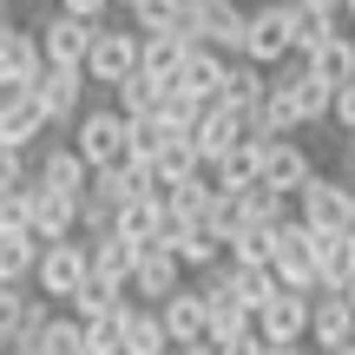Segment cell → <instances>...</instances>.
<instances>
[{"mask_svg": "<svg viewBox=\"0 0 355 355\" xmlns=\"http://www.w3.org/2000/svg\"><path fill=\"white\" fill-rule=\"evenodd\" d=\"M270 112H277L283 139H296V132L329 125V119H336V92L322 86L303 60H290V66H277V73H270Z\"/></svg>", "mask_w": 355, "mask_h": 355, "instance_id": "1", "label": "cell"}, {"mask_svg": "<svg viewBox=\"0 0 355 355\" xmlns=\"http://www.w3.org/2000/svg\"><path fill=\"white\" fill-rule=\"evenodd\" d=\"M243 60L263 66V73L296 60V0H263V7H250V26H243Z\"/></svg>", "mask_w": 355, "mask_h": 355, "instance_id": "2", "label": "cell"}, {"mask_svg": "<svg viewBox=\"0 0 355 355\" xmlns=\"http://www.w3.org/2000/svg\"><path fill=\"white\" fill-rule=\"evenodd\" d=\"M73 145L79 158H86V171L99 178V171H112V165H125V145H132V125L119 119V105H86V119L73 125Z\"/></svg>", "mask_w": 355, "mask_h": 355, "instance_id": "3", "label": "cell"}, {"mask_svg": "<svg viewBox=\"0 0 355 355\" xmlns=\"http://www.w3.org/2000/svg\"><path fill=\"white\" fill-rule=\"evenodd\" d=\"M243 26H250V7L243 0H191V46L243 60Z\"/></svg>", "mask_w": 355, "mask_h": 355, "instance_id": "4", "label": "cell"}, {"mask_svg": "<svg viewBox=\"0 0 355 355\" xmlns=\"http://www.w3.org/2000/svg\"><path fill=\"white\" fill-rule=\"evenodd\" d=\"M86 277H92V243L86 237L46 243V257H40V270H33V290L46 296V303H73V296L86 290Z\"/></svg>", "mask_w": 355, "mask_h": 355, "instance_id": "5", "label": "cell"}, {"mask_svg": "<svg viewBox=\"0 0 355 355\" xmlns=\"http://www.w3.org/2000/svg\"><path fill=\"white\" fill-rule=\"evenodd\" d=\"M296 224H303V230H316V237L355 230V224H349V178H329V171H316L303 191H296Z\"/></svg>", "mask_w": 355, "mask_h": 355, "instance_id": "6", "label": "cell"}, {"mask_svg": "<svg viewBox=\"0 0 355 355\" xmlns=\"http://www.w3.org/2000/svg\"><path fill=\"white\" fill-rule=\"evenodd\" d=\"M139 53H145V40L132 33V26H99V40H92V53H86V86H125L132 73H139Z\"/></svg>", "mask_w": 355, "mask_h": 355, "instance_id": "7", "label": "cell"}, {"mask_svg": "<svg viewBox=\"0 0 355 355\" xmlns=\"http://www.w3.org/2000/svg\"><path fill=\"white\" fill-rule=\"evenodd\" d=\"M270 270H277L283 290H296V296H322V283H316V230L283 224V230H277V257H270Z\"/></svg>", "mask_w": 355, "mask_h": 355, "instance_id": "8", "label": "cell"}, {"mask_svg": "<svg viewBox=\"0 0 355 355\" xmlns=\"http://www.w3.org/2000/svg\"><path fill=\"white\" fill-rule=\"evenodd\" d=\"M309 309H316V296L277 290L263 309H257V336H263L270 349H303L309 343Z\"/></svg>", "mask_w": 355, "mask_h": 355, "instance_id": "9", "label": "cell"}, {"mask_svg": "<svg viewBox=\"0 0 355 355\" xmlns=\"http://www.w3.org/2000/svg\"><path fill=\"white\" fill-rule=\"evenodd\" d=\"M40 79H46L40 33L33 26H13V33L0 40V99H7V92H40Z\"/></svg>", "mask_w": 355, "mask_h": 355, "instance_id": "10", "label": "cell"}, {"mask_svg": "<svg viewBox=\"0 0 355 355\" xmlns=\"http://www.w3.org/2000/svg\"><path fill=\"white\" fill-rule=\"evenodd\" d=\"M33 33H40V53H46V66L86 73V53H92V40H99V26L73 20V13H53V20H40Z\"/></svg>", "mask_w": 355, "mask_h": 355, "instance_id": "11", "label": "cell"}, {"mask_svg": "<svg viewBox=\"0 0 355 355\" xmlns=\"http://www.w3.org/2000/svg\"><path fill=\"white\" fill-rule=\"evenodd\" d=\"M184 283H191V277H184V263H178L165 243H158V250H145V257H139V277L125 283V296H132V303H145V309H165L171 296L184 290Z\"/></svg>", "mask_w": 355, "mask_h": 355, "instance_id": "12", "label": "cell"}, {"mask_svg": "<svg viewBox=\"0 0 355 355\" xmlns=\"http://www.w3.org/2000/svg\"><path fill=\"white\" fill-rule=\"evenodd\" d=\"M316 178V152H309L303 139H277V145H263V178L257 184H270V191H283V198L296 204V191Z\"/></svg>", "mask_w": 355, "mask_h": 355, "instance_id": "13", "label": "cell"}, {"mask_svg": "<svg viewBox=\"0 0 355 355\" xmlns=\"http://www.w3.org/2000/svg\"><path fill=\"white\" fill-rule=\"evenodd\" d=\"M33 184H40V191H53V198L86 204L92 171H86V158H79L73 145H46V152H40V165H33Z\"/></svg>", "mask_w": 355, "mask_h": 355, "instance_id": "14", "label": "cell"}, {"mask_svg": "<svg viewBox=\"0 0 355 355\" xmlns=\"http://www.w3.org/2000/svg\"><path fill=\"white\" fill-rule=\"evenodd\" d=\"M40 112H46V125H66L73 132L79 119H86V73H66V66H46V79H40Z\"/></svg>", "mask_w": 355, "mask_h": 355, "instance_id": "15", "label": "cell"}, {"mask_svg": "<svg viewBox=\"0 0 355 355\" xmlns=\"http://www.w3.org/2000/svg\"><path fill=\"white\" fill-rule=\"evenodd\" d=\"M46 112H40V99L33 92H7V99H0V152H33V139H46Z\"/></svg>", "mask_w": 355, "mask_h": 355, "instance_id": "16", "label": "cell"}, {"mask_svg": "<svg viewBox=\"0 0 355 355\" xmlns=\"http://www.w3.org/2000/svg\"><path fill=\"white\" fill-rule=\"evenodd\" d=\"M158 322H165L171 349H198V343H211V309H204L198 283H184V290H178L171 303L158 309Z\"/></svg>", "mask_w": 355, "mask_h": 355, "instance_id": "17", "label": "cell"}, {"mask_svg": "<svg viewBox=\"0 0 355 355\" xmlns=\"http://www.w3.org/2000/svg\"><path fill=\"white\" fill-rule=\"evenodd\" d=\"M309 349H316V355L355 349V309H349V296H316V309H309Z\"/></svg>", "mask_w": 355, "mask_h": 355, "instance_id": "18", "label": "cell"}, {"mask_svg": "<svg viewBox=\"0 0 355 355\" xmlns=\"http://www.w3.org/2000/svg\"><path fill=\"white\" fill-rule=\"evenodd\" d=\"M230 66H237V60H224V53H211V46H191V60H184V73H178L171 92H184V99H198V105H217V99H224Z\"/></svg>", "mask_w": 355, "mask_h": 355, "instance_id": "19", "label": "cell"}, {"mask_svg": "<svg viewBox=\"0 0 355 355\" xmlns=\"http://www.w3.org/2000/svg\"><path fill=\"white\" fill-rule=\"evenodd\" d=\"M191 145H198L204 165H217V158H230L243 145V112H230V105H204L198 132H191Z\"/></svg>", "mask_w": 355, "mask_h": 355, "instance_id": "20", "label": "cell"}, {"mask_svg": "<svg viewBox=\"0 0 355 355\" xmlns=\"http://www.w3.org/2000/svg\"><path fill=\"white\" fill-rule=\"evenodd\" d=\"M119 237L125 243H139V250H158L165 243V198L158 191H145V198H132V204H119Z\"/></svg>", "mask_w": 355, "mask_h": 355, "instance_id": "21", "label": "cell"}, {"mask_svg": "<svg viewBox=\"0 0 355 355\" xmlns=\"http://www.w3.org/2000/svg\"><path fill=\"white\" fill-rule=\"evenodd\" d=\"M26 198H33V237L40 243H73L79 237V204L73 198H53L40 184H26Z\"/></svg>", "mask_w": 355, "mask_h": 355, "instance_id": "22", "label": "cell"}, {"mask_svg": "<svg viewBox=\"0 0 355 355\" xmlns=\"http://www.w3.org/2000/svg\"><path fill=\"white\" fill-rule=\"evenodd\" d=\"M316 283H322V296H343L355 283V230L316 237Z\"/></svg>", "mask_w": 355, "mask_h": 355, "instance_id": "23", "label": "cell"}, {"mask_svg": "<svg viewBox=\"0 0 355 355\" xmlns=\"http://www.w3.org/2000/svg\"><path fill=\"white\" fill-rule=\"evenodd\" d=\"M303 66H309V73H316V79H322L329 92H343L349 79H355V33H349V26H336V33L322 40V46L309 53Z\"/></svg>", "mask_w": 355, "mask_h": 355, "instance_id": "24", "label": "cell"}, {"mask_svg": "<svg viewBox=\"0 0 355 355\" xmlns=\"http://www.w3.org/2000/svg\"><path fill=\"white\" fill-rule=\"evenodd\" d=\"M132 33H139V40L184 33L191 40V0H139V7H132Z\"/></svg>", "mask_w": 355, "mask_h": 355, "instance_id": "25", "label": "cell"}, {"mask_svg": "<svg viewBox=\"0 0 355 355\" xmlns=\"http://www.w3.org/2000/svg\"><path fill=\"white\" fill-rule=\"evenodd\" d=\"M119 329H125V355H171V336H165V322H158V309L125 303L119 309Z\"/></svg>", "mask_w": 355, "mask_h": 355, "instance_id": "26", "label": "cell"}, {"mask_svg": "<svg viewBox=\"0 0 355 355\" xmlns=\"http://www.w3.org/2000/svg\"><path fill=\"white\" fill-rule=\"evenodd\" d=\"M86 243H92V277L119 283V290L139 277V257H145V250H139V243H125L119 230H112V237H86Z\"/></svg>", "mask_w": 355, "mask_h": 355, "instance_id": "27", "label": "cell"}, {"mask_svg": "<svg viewBox=\"0 0 355 355\" xmlns=\"http://www.w3.org/2000/svg\"><path fill=\"white\" fill-rule=\"evenodd\" d=\"M191 178H204L198 145H191V139H171V145H165V158L152 165V191H158V198H171V191H184Z\"/></svg>", "mask_w": 355, "mask_h": 355, "instance_id": "28", "label": "cell"}, {"mask_svg": "<svg viewBox=\"0 0 355 355\" xmlns=\"http://www.w3.org/2000/svg\"><path fill=\"white\" fill-rule=\"evenodd\" d=\"M184 60H191V40H184V33H165V40H145V53H139V73L152 79V86H178Z\"/></svg>", "mask_w": 355, "mask_h": 355, "instance_id": "29", "label": "cell"}, {"mask_svg": "<svg viewBox=\"0 0 355 355\" xmlns=\"http://www.w3.org/2000/svg\"><path fill=\"white\" fill-rule=\"evenodd\" d=\"M204 171H211V184H217V191L243 198V191H250L257 178H263V152H257V145H237L230 158H217V165H204Z\"/></svg>", "mask_w": 355, "mask_h": 355, "instance_id": "30", "label": "cell"}, {"mask_svg": "<svg viewBox=\"0 0 355 355\" xmlns=\"http://www.w3.org/2000/svg\"><path fill=\"white\" fill-rule=\"evenodd\" d=\"M145 191H152V171H145V165H132V158L92 178V198H105L112 211H119V204H132V198H145Z\"/></svg>", "mask_w": 355, "mask_h": 355, "instance_id": "31", "label": "cell"}, {"mask_svg": "<svg viewBox=\"0 0 355 355\" xmlns=\"http://www.w3.org/2000/svg\"><path fill=\"white\" fill-rule=\"evenodd\" d=\"M263 99H270V73H263V66H250V60H237V66H230V79H224V99H217V105L250 112V105H263Z\"/></svg>", "mask_w": 355, "mask_h": 355, "instance_id": "32", "label": "cell"}, {"mask_svg": "<svg viewBox=\"0 0 355 355\" xmlns=\"http://www.w3.org/2000/svg\"><path fill=\"white\" fill-rule=\"evenodd\" d=\"M40 257H46V243H40V237H0V283L26 290L33 270H40Z\"/></svg>", "mask_w": 355, "mask_h": 355, "instance_id": "33", "label": "cell"}, {"mask_svg": "<svg viewBox=\"0 0 355 355\" xmlns=\"http://www.w3.org/2000/svg\"><path fill=\"white\" fill-rule=\"evenodd\" d=\"M132 296L119 290V283H105V277H86V290L73 296V322H99V316H119Z\"/></svg>", "mask_w": 355, "mask_h": 355, "instance_id": "34", "label": "cell"}, {"mask_svg": "<svg viewBox=\"0 0 355 355\" xmlns=\"http://www.w3.org/2000/svg\"><path fill=\"white\" fill-rule=\"evenodd\" d=\"M243 211H250L257 230H283V224H296V204L283 198V191H270V184H250V191H243Z\"/></svg>", "mask_w": 355, "mask_h": 355, "instance_id": "35", "label": "cell"}, {"mask_svg": "<svg viewBox=\"0 0 355 355\" xmlns=\"http://www.w3.org/2000/svg\"><path fill=\"white\" fill-rule=\"evenodd\" d=\"M158 92H165V86H152L145 73H132L125 86L112 92V105H119V119H125V125H139V119H158Z\"/></svg>", "mask_w": 355, "mask_h": 355, "instance_id": "36", "label": "cell"}, {"mask_svg": "<svg viewBox=\"0 0 355 355\" xmlns=\"http://www.w3.org/2000/svg\"><path fill=\"white\" fill-rule=\"evenodd\" d=\"M204 230H211L217 243H237L243 230H250V211H243V198H230V191H217V204H211V217H204Z\"/></svg>", "mask_w": 355, "mask_h": 355, "instance_id": "37", "label": "cell"}, {"mask_svg": "<svg viewBox=\"0 0 355 355\" xmlns=\"http://www.w3.org/2000/svg\"><path fill=\"white\" fill-rule=\"evenodd\" d=\"M171 257H178V263H184V277H191V270H198V277H211V270H217V263H224V257H230V250H224V243H217V237H211V230H191V237H184V243H178V250H171Z\"/></svg>", "mask_w": 355, "mask_h": 355, "instance_id": "38", "label": "cell"}, {"mask_svg": "<svg viewBox=\"0 0 355 355\" xmlns=\"http://www.w3.org/2000/svg\"><path fill=\"white\" fill-rule=\"evenodd\" d=\"M171 139H178L171 125H158V119H139V125H132V145H125V158H132V165H145V171H152L158 158H165V145H171Z\"/></svg>", "mask_w": 355, "mask_h": 355, "instance_id": "39", "label": "cell"}, {"mask_svg": "<svg viewBox=\"0 0 355 355\" xmlns=\"http://www.w3.org/2000/svg\"><path fill=\"white\" fill-rule=\"evenodd\" d=\"M224 270H230V283H237V296H243V309H250V316H257V309H263L270 296L283 290V283H277V270H243V263H230V257H224Z\"/></svg>", "mask_w": 355, "mask_h": 355, "instance_id": "40", "label": "cell"}, {"mask_svg": "<svg viewBox=\"0 0 355 355\" xmlns=\"http://www.w3.org/2000/svg\"><path fill=\"white\" fill-rule=\"evenodd\" d=\"M336 26H343V20H329V13H316V7H303V0H296V60H309V53H316Z\"/></svg>", "mask_w": 355, "mask_h": 355, "instance_id": "41", "label": "cell"}, {"mask_svg": "<svg viewBox=\"0 0 355 355\" xmlns=\"http://www.w3.org/2000/svg\"><path fill=\"white\" fill-rule=\"evenodd\" d=\"M270 257H277V230H243L237 243H230V263H243V270H270Z\"/></svg>", "mask_w": 355, "mask_h": 355, "instance_id": "42", "label": "cell"}, {"mask_svg": "<svg viewBox=\"0 0 355 355\" xmlns=\"http://www.w3.org/2000/svg\"><path fill=\"white\" fill-rule=\"evenodd\" d=\"M26 184H33V165L20 152H0V198H20Z\"/></svg>", "mask_w": 355, "mask_h": 355, "instance_id": "43", "label": "cell"}, {"mask_svg": "<svg viewBox=\"0 0 355 355\" xmlns=\"http://www.w3.org/2000/svg\"><path fill=\"white\" fill-rule=\"evenodd\" d=\"M60 13H73V20H86V26H105L112 0H60Z\"/></svg>", "mask_w": 355, "mask_h": 355, "instance_id": "44", "label": "cell"}, {"mask_svg": "<svg viewBox=\"0 0 355 355\" xmlns=\"http://www.w3.org/2000/svg\"><path fill=\"white\" fill-rule=\"evenodd\" d=\"M329 125L343 132V139H355V79H349L343 92H336V119H329Z\"/></svg>", "mask_w": 355, "mask_h": 355, "instance_id": "45", "label": "cell"}, {"mask_svg": "<svg viewBox=\"0 0 355 355\" xmlns=\"http://www.w3.org/2000/svg\"><path fill=\"white\" fill-rule=\"evenodd\" d=\"M270 343H263V336H243V343H224V349H217V355H263Z\"/></svg>", "mask_w": 355, "mask_h": 355, "instance_id": "46", "label": "cell"}, {"mask_svg": "<svg viewBox=\"0 0 355 355\" xmlns=\"http://www.w3.org/2000/svg\"><path fill=\"white\" fill-rule=\"evenodd\" d=\"M303 7H316V13H329V20H343V13H349V0H303Z\"/></svg>", "mask_w": 355, "mask_h": 355, "instance_id": "47", "label": "cell"}, {"mask_svg": "<svg viewBox=\"0 0 355 355\" xmlns=\"http://www.w3.org/2000/svg\"><path fill=\"white\" fill-rule=\"evenodd\" d=\"M171 355H217V343H198V349H171Z\"/></svg>", "mask_w": 355, "mask_h": 355, "instance_id": "48", "label": "cell"}, {"mask_svg": "<svg viewBox=\"0 0 355 355\" xmlns=\"http://www.w3.org/2000/svg\"><path fill=\"white\" fill-rule=\"evenodd\" d=\"M13 33V13H7V0H0V40H7Z\"/></svg>", "mask_w": 355, "mask_h": 355, "instance_id": "49", "label": "cell"}, {"mask_svg": "<svg viewBox=\"0 0 355 355\" xmlns=\"http://www.w3.org/2000/svg\"><path fill=\"white\" fill-rule=\"evenodd\" d=\"M349 224H355V178H349Z\"/></svg>", "mask_w": 355, "mask_h": 355, "instance_id": "50", "label": "cell"}, {"mask_svg": "<svg viewBox=\"0 0 355 355\" xmlns=\"http://www.w3.org/2000/svg\"><path fill=\"white\" fill-rule=\"evenodd\" d=\"M263 355H309V349H263Z\"/></svg>", "mask_w": 355, "mask_h": 355, "instance_id": "51", "label": "cell"}, {"mask_svg": "<svg viewBox=\"0 0 355 355\" xmlns=\"http://www.w3.org/2000/svg\"><path fill=\"white\" fill-rule=\"evenodd\" d=\"M112 7H125V13H132V7H139V0H112Z\"/></svg>", "mask_w": 355, "mask_h": 355, "instance_id": "52", "label": "cell"}, {"mask_svg": "<svg viewBox=\"0 0 355 355\" xmlns=\"http://www.w3.org/2000/svg\"><path fill=\"white\" fill-rule=\"evenodd\" d=\"M343 296H349V309H355V283H349V290H343Z\"/></svg>", "mask_w": 355, "mask_h": 355, "instance_id": "53", "label": "cell"}, {"mask_svg": "<svg viewBox=\"0 0 355 355\" xmlns=\"http://www.w3.org/2000/svg\"><path fill=\"white\" fill-rule=\"evenodd\" d=\"M349 33H355V20H349Z\"/></svg>", "mask_w": 355, "mask_h": 355, "instance_id": "54", "label": "cell"}, {"mask_svg": "<svg viewBox=\"0 0 355 355\" xmlns=\"http://www.w3.org/2000/svg\"><path fill=\"white\" fill-rule=\"evenodd\" d=\"M309 355H316V349H309Z\"/></svg>", "mask_w": 355, "mask_h": 355, "instance_id": "55", "label": "cell"}]
</instances>
